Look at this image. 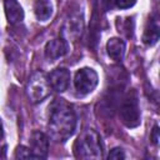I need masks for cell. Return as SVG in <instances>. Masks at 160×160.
I'll return each mask as SVG.
<instances>
[{"label":"cell","instance_id":"14","mask_svg":"<svg viewBox=\"0 0 160 160\" xmlns=\"http://www.w3.org/2000/svg\"><path fill=\"white\" fill-rule=\"evenodd\" d=\"M15 158L16 159H35L30 148H26L24 145H20L15 150Z\"/></svg>","mask_w":160,"mask_h":160},{"label":"cell","instance_id":"8","mask_svg":"<svg viewBox=\"0 0 160 160\" xmlns=\"http://www.w3.org/2000/svg\"><path fill=\"white\" fill-rule=\"evenodd\" d=\"M69 50L68 46V41L64 38H58V39H52L50 40L46 46H45V56L48 60H58L60 58H62Z\"/></svg>","mask_w":160,"mask_h":160},{"label":"cell","instance_id":"20","mask_svg":"<svg viewBox=\"0 0 160 160\" xmlns=\"http://www.w3.org/2000/svg\"><path fill=\"white\" fill-rule=\"evenodd\" d=\"M5 155V150H2L1 148H0V158H2Z\"/></svg>","mask_w":160,"mask_h":160},{"label":"cell","instance_id":"15","mask_svg":"<svg viewBox=\"0 0 160 160\" xmlns=\"http://www.w3.org/2000/svg\"><path fill=\"white\" fill-rule=\"evenodd\" d=\"M108 159H114V160H120V159H125V152L121 148H114L109 155H108Z\"/></svg>","mask_w":160,"mask_h":160},{"label":"cell","instance_id":"3","mask_svg":"<svg viewBox=\"0 0 160 160\" xmlns=\"http://www.w3.org/2000/svg\"><path fill=\"white\" fill-rule=\"evenodd\" d=\"M51 91V86L48 76L42 71L34 72L26 84V95L32 104L41 102L45 100Z\"/></svg>","mask_w":160,"mask_h":160},{"label":"cell","instance_id":"17","mask_svg":"<svg viewBox=\"0 0 160 160\" xmlns=\"http://www.w3.org/2000/svg\"><path fill=\"white\" fill-rule=\"evenodd\" d=\"M151 140H152V142L155 144V145H158L159 144V140H160V136H159V128H158V125H155L154 128H152V131H151Z\"/></svg>","mask_w":160,"mask_h":160},{"label":"cell","instance_id":"10","mask_svg":"<svg viewBox=\"0 0 160 160\" xmlns=\"http://www.w3.org/2000/svg\"><path fill=\"white\" fill-rule=\"evenodd\" d=\"M159 34H160V25H159V18L156 15L151 16L145 26V31L142 35V41L149 45L152 46L158 42L159 40Z\"/></svg>","mask_w":160,"mask_h":160},{"label":"cell","instance_id":"1","mask_svg":"<svg viewBox=\"0 0 160 160\" xmlns=\"http://www.w3.org/2000/svg\"><path fill=\"white\" fill-rule=\"evenodd\" d=\"M76 130V114L74 108L64 99H55L49 106L48 131L51 139L64 142Z\"/></svg>","mask_w":160,"mask_h":160},{"label":"cell","instance_id":"2","mask_svg":"<svg viewBox=\"0 0 160 160\" xmlns=\"http://www.w3.org/2000/svg\"><path fill=\"white\" fill-rule=\"evenodd\" d=\"M74 152L79 159H100L102 156L100 135L94 129L84 130L75 141Z\"/></svg>","mask_w":160,"mask_h":160},{"label":"cell","instance_id":"9","mask_svg":"<svg viewBox=\"0 0 160 160\" xmlns=\"http://www.w3.org/2000/svg\"><path fill=\"white\" fill-rule=\"evenodd\" d=\"M82 32V16L80 15H76V16H72L70 18L64 28H62V38L69 41L70 39H76L81 35Z\"/></svg>","mask_w":160,"mask_h":160},{"label":"cell","instance_id":"13","mask_svg":"<svg viewBox=\"0 0 160 160\" xmlns=\"http://www.w3.org/2000/svg\"><path fill=\"white\" fill-rule=\"evenodd\" d=\"M34 12L38 20L46 21L52 15V1L51 0H38L34 6Z\"/></svg>","mask_w":160,"mask_h":160},{"label":"cell","instance_id":"6","mask_svg":"<svg viewBox=\"0 0 160 160\" xmlns=\"http://www.w3.org/2000/svg\"><path fill=\"white\" fill-rule=\"evenodd\" d=\"M30 150L35 159H45L49 152V138L41 131L32 132L30 136Z\"/></svg>","mask_w":160,"mask_h":160},{"label":"cell","instance_id":"12","mask_svg":"<svg viewBox=\"0 0 160 160\" xmlns=\"http://www.w3.org/2000/svg\"><path fill=\"white\" fill-rule=\"evenodd\" d=\"M106 51L108 55L115 60V61H121L125 54V42L124 40L119 38H111L106 42Z\"/></svg>","mask_w":160,"mask_h":160},{"label":"cell","instance_id":"5","mask_svg":"<svg viewBox=\"0 0 160 160\" xmlns=\"http://www.w3.org/2000/svg\"><path fill=\"white\" fill-rule=\"evenodd\" d=\"M98 81H99L98 74L91 68H82V69L78 70V72L75 74V78H74L75 89L81 95H86V94L91 92L96 88Z\"/></svg>","mask_w":160,"mask_h":160},{"label":"cell","instance_id":"16","mask_svg":"<svg viewBox=\"0 0 160 160\" xmlns=\"http://www.w3.org/2000/svg\"><path fill=\"white\" fill-rule=\"evenodd\" d=\"M136 0H115V6L119 9H129L134 6Z\"/></svg>","mask_w":160,"mask_h":160},{"label":"cell","instance_id":"11","mask_svg":"<svg viewBox=\"0 0 160 160\" xmlns=\"http://www.w3.org/2000/svg\"><path fill=\"white\" fill-rule=\"evenodd\" d=\"M5 15L10 24H18L21 22L24 19V10L21 5L16 0H5Z\"/></svg>","mask_w":160,"mask_h":160},{"label":"cell","instance_id":"19","mask_svg":"<svg viewBox=\"0 0 160 160\" xmlns=\"http://www.w3.org/2000/svg\"><path fill=\"white\" fill-rule=\"evenodd\" d=\"M4 136V129H2V122H1V119H0V140L2 139Z\"/></svg>","mask_w":160,"mask_h":160},{"label":"cell","instance_id":"18","mask_svg":"<svg viewBox=\"0 0 160 160\" xmlns=\"http://www.w3.org/2000/svg\"><path fill=\"white\" fill-rule=\"evenodd\" d=\"M102 6L105 10H111L115 8V0H102Z\"/></svg>","mask_w":160,"mask_h":160},{"label":"cell","instance_id":"4","mask_svg":"<svg viewBox=\"0 0 160 160\" xmlns=\"http://www.w3.org/2000/svg\"><path fill=\"white\" fill-rule=\"evenodd\" d=\"M120 119L122 124L128 128H136L140 124V108L138 101V95L132 90L130 91L120 105Z\"/></svg>","mask_w":160,"mask_h":160},{"label":"cell","instance_id":"7","mask_svg":"<svg viewBox=\"0 0 160 160\" xmlns=\"http://www.w3.org/2000/svg\"><path fill=\"white\" fill-rule=\"evenodd\" d=\"M48 79H49V82H50V86L52 90H55L58 92H62L69 88L70 71L65 68H58L49 74Z\"/></svg>","mask_w":160,"mask_h":160}]
</instances>
